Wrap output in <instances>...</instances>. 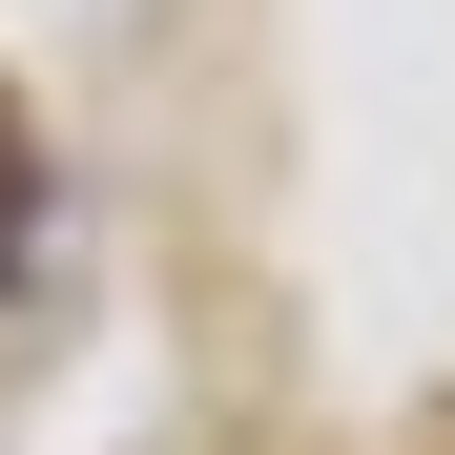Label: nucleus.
<instances>
[{"label":"nucleus","mask_w":455,"mask_h":455,"mask_svg":"<svg viewBox=\"0 0 455 455\" xmlns=\"http://www.w3.org/2000/svg\"><path fill=\"white\" fill-rule=\"evenodd\" d=\"M21 228H42V166H21V104H0V290H21Z\"/></svg>","instance_id":"nucleus-1"}]
</instances>
